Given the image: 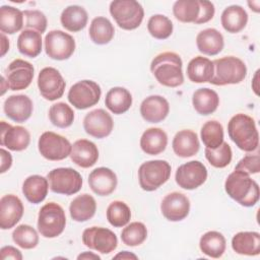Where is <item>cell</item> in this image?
I'll return each instance as SVG.
<instances>
[{
	"mask_svg": "<svg viewBox=\"0 0 260 260\" xmlns=\"http://www.w3.org/2000/svg\"><path fill=\"white\" fill-rule=\"evenodd\" d=\"M224 189L232 199L245 207L254 206L259 200L260 191L257 182L240 170H235L228 176Z\"/></svg>",
	"mask_w": 260,
	"mask_h": 260,
	"instance_id": "6da1fadb",
	"label": "cell"
},
{
	"mask_svg": "<svg viewBox=\"0 0 260 260\" xmlns=\"http://www.w3.org/2000/svg\"><path fill=\"white\" fill-rule=\"evenodd\" d=\"M182 59L174 52H164L153 58L150 71L161 85L177 87L184 82Z\"/></svg>",
	"mask_w": 260,
	"mask_h": 260,
	"instance_id": "7a4b0ae2",
	"label": "cell"
},
{
	"mask_svg": "<svg viewBox=\"0 0 260 260\" xmlns=\"http://www.w3.org/2000/svg\"><path fill=\"white\" fill-rule=\"evenodd\" d=\"M228 133L234 143L242 150L251 152L257 149L259 134L255 121L246 114H236L228 124Z\"/></svg>",
	"mask_w": 260,
	"mask_h": 260,
	"instance_id": "3957f363",
	"label": "cell"
},
{
	"mask_svg": "<svg viewBox=\"0 0 260 260\" xmlns=\"http://www.w3.org/2000/svg\"><path fill=\"white\" fill-rule=\"evenodd\" d=\"M213 63V75L210 83L214 85L237 84L243 81L247 75L245 63L234 56L215 59Z\"/></svg>",
	"mask_w": 260,
	"mask_h": 260,
	"instance_id": "277c9868",
	"label": "cell"
},
{
	"mask_svg": "<svg viewBox=\"0 0 260 260\" xmlns=\"http://www.w3.org/2000/svg\"><path fill=\"white\" fill-rule=\"evenodd\" d=\"M110 13L119 27L132 30L137 28L144 16L142 5L135 0H115L110 4Z\"/></svg>",
	"mask_w": 260,
	"mask_h": 260,
	"instance_id": "5b68a950",
	"label": "cell"
},
{
	"mask_svg": "<svg viewBox=\"0 0 260 260\" xmlns=\"http://www.w3.org/2000/svg\"><path fill=\"white\" fill-rule=\"evenodd\" d=\"M66 225L64 209L55 202L42 206L38 215V231L45 238H56L61 235Z\"/></svg>",
	"mask_w": 260,
	"mask_h": 260,
	"instance_id": "8992f818",
	"label": "cell"
},
{
	"mask_svg": "<svg viewBox=\"0 0 260 260\" xmlns=\"http://www.w3.org/2000/svg\"><path fill=\"white\" fill-rule=\"evenodd\" d=\"M171 176V166L162 159L148 160L138 169L139 185L144 191H154L165 184Z\"/></svg>",
	"mask_w": 260,
	"mask_h": 260,
	"instance_id": "52a82bcc",
	"label": "cell"
},
{
	"mask_svg": "<svg viewBox=\"0 0 260 260\" xmlns=\"http://www.w3.org/2000/svg\"><path fill=\"white\" fill-rule=\"evenodd\" d=\"M47 179L51 191L57 194L73 195L82 187L81 175L71 168H57L52 170Z\"/></svg>",
	"mask_w": 260,
	"mask_h": 260,
	"instance_id": "ba28073f",
	"label": "cell"
},
{
	"mask_svg": "<svg viewBox=\"0 0 260 260\" xmlns=\"http://www.w3.org/2000/svg\"><path fill=\"white\" fill-rule=\"evenodd\" d=\"M100 85L92 80H81L74 83L68 91L69 103L78 110H85L96 105L101 99Z\"/></svg>",
	"mask_w": 260,
	"mask_h": 260,
	"instance_id": "9c48e42d",
	"label": "cell"
},
{
	"mask_svg": "<svg viewBox=\"0 0 260 260\" xmlns=\"http://www.w3.org/2000/svg\"><path fill=\"white\" fill-rule=\"evenodd\" d=\"M40 153L49 160H62L70 155L72 145L64 136L52 131L44 132L38 142Z\"/></svg>",
	"mask_w": 260,
	"mask_h": 260,
	"instance_id": "30bf717a",
	"label": "cell"
},
{
	"mask_svg": "<svg viewBox=\"0 0 260 260\" xmlns=\"http://www.w3.org/2000/svg\"><path fill=\"white\" fill-rule=\"evenodd\" d=\"M45 51L51 59L66 60L75 51V41L72 36L63 30H51L45 37Z\"/></svg>",
	"mask_w": 260,
	"mask_h": 260,
	"instance_id": "8fae6325",
	"label": "cell"
},
{
	"mask_svg": "<svg viewBox=\"0 0 260 260\" xmlns=\"http://www.w3.org/2000/svg\"><path fill=\"white\" fill-rule=\"evenodd\" d=\"M83 244L102 254L113 252L118 246L117 236L111 230L102 226H91L82 233Z\"/></svg>",
	"mask_w": 260,
	"mask_h": 260,
	"instance_id": "7c38bea8",
	"label": "cell"
},
{
	"mask_svg": "<svg viewBox=\"0 0 260 260\" xmlns=\"http://www.w3.org/2000/svg\"><path fill=\"white\" fill-rule=\"evenodd\" d=\"M65 80L61 73L53 67L43 68L38 76V87L41 95L48 101L60 99L65 90Z\"/></svg>",
	"mask_w": 260,
	"mask_h": 260,
	"instance_id": "4fadbf2b",
	"label": "cell"
},
{
	"mask_svg": "<svg viewBox=\"0 0 260 260\" xmlns=\"http://www.w3.org/2000/svg\"><path fill=\"white\" fill-rule=\"evenodd\" d=\"M176 183L186 190L200 187L207 179V169L199 160H191L181 165L175 175Z\"/></svg>",
	"mask_w": 260,
	"mask_h": 260,
	"instance_id": "5bb4252c",
	"label": "cell"
},
{
	"mask_svg": "<svg viewBox=\"0 0 260 260\" xmlns=\"http://www.w3.org/2000/svg\"><path fill=\"white\" fill-rule=\"evenodd\" d=\"M34 72V66L29 62L16 59L7 66L4 77L11 90H21L31 83Z\"/></svg>",
	"mask_w": 260,
	"mask_h": 260,
	"instance_id": "9a60e30c",
	"label": "cell"
},
{
	"mask_svg": "<svg viewBox=\"0 0 260 260\" xmlns=\"http://www.w3.org/2000/svg\"><path fill=\"white\" fill-rule=\"evenodd\" d=\"M114 122L111 115L103 109H95L87 113L83 119V128L94 138H105L111 134Z\"/></svg>",
	"mask_w": 260,
	"mask_h": 260,
	"instance_id": "2e32d148",
	"label": "cell"
},
{
	"mask_svg": "<svg viewBox=\"0 0 260 260\" xmlns=\"http://www.w3.org/2000/svg\"><path fill=\"white\" fill-rule=\"evenodd\" d=\"M162 215L170 221H180L187 217L190 211V201L180 192H172L165 196L160 204Z\"/></svg>",
	"mask_w": 260,
	"mask_h": 260,
	"instance_id": "e0dca14e",
	"label": "cell"
},
{
	"mask_svg": "<svg viewBox=\"0 0 260 260\" xmlns=\"http://www.w3.org/2000/svg\"><path fill=\"white\" fill-rule=\"evenodd\" d=\"M30 142L29 132L22 126H11L5 121H1L0 144L13 151L25 149Z\"/></svg>",
	"mask_w": 260,
	"mask_h": 260,
	"instance_id": "ac0fdd59",
	"label": "cell"
},
{
	"mask_svg": "<svg viewBox=\"0 0 260 260\" xmlns=\"http://www.w3.org/2000/svg\"><path fill=\"white\" fill-rule=\"evenodd\" d=\"M23 204L21 200L13 195L7 194L0 199V228L9 230L13 228L23 215Z\"/></svg>",
	"mask_w": 260,
	"mask_h": 260,
	"instance_id": "d6986e66",
	"label": "cell"
},
{
	"mask_svg": "<svg viewBox=\"0 0 260 260\" xmlns=\"http://www.w3.org/2000/svg\"><path fill=\"white\" fill-rule=\"evenodd\" d=\"M3 109L9 119L17 123H23L31 116L32 102L25 94H13L5 100Z\"/></svg>",
	"mask_w": 260,
	"mask_h": 260,
	"instance_id": "ffe728a7",
	"label": "cell"
},
{
	"mask_svg": "<svg viewBox=\"0 0 260 260\" xmlns=\"http://www.w3.org/2000/svg\"><path fill=\"white\" fill-rule=\"evenodd\" d=\"M117 183L116 174L109 168H96L88 176L89 187L99 196H108L113 193Z\"/></svg>",
	"mask_w": 260,
	"mask_h": 260,
	"instance_id": "44dd1931",
	"label": "cell"
},
{
	"mask_svg": "<svg viewBox=\"0 0 260 260\" xmlns=\"http://www.w3.org/2000/svg\"><path fill=\"white\" fill-rule=\"evenodd\" d=\"M169 112V102L161 95H149L140 105V114L149 123L161 122L167 118Z\"/></svg>",
	"mask_w": 260,
	"mask_h": 260,
	"instance_id": "7402d4cb",
	"label": "cell"
},
{
	"mask_svg": "<svg viewBox=\"0 0 260 260\" xmlns=\"http://www.w3.org/2000/svg\"><path fill=\"white\" fill-rule=\"evenodd\" d=\"M70 158L78 167L84 169L90 168L99 159L98 147L93 142L87 139L76 140L72 145Z\"/></svg>",
	"mask_w": 260,
	"mask_h": 260,
	"instance_id": "603a6c76",
	"label": "cell"
},
{
	"mask_svg": "<svg viewBox=\"0 0 260 260\" xmlns=\"http://www.w3.org/2000/svg\"><path fill=\"white\" fill-rule=\"evenodd\" d=\"M174 152L180 157H190L195 155L200 147L196 132L190 129L179 131L172 142Z\"/></svg>",
	"mask_w": 260,
	"mask_h": 260,
	"instance_id": "cb8c5ba5",
	"label": "cell"
},
{
	"mask_svg": "<svg viewBox=\"0 0 260 260\" xmlns=\"http://www.w3.org/2000/svg\"><path fill=\"white\" fill-rule=\"evenodd\" d=\"M196 45L202 54L214 56L222 51L224 42L222 35L217 29L205 28L197 35Z\"/></svg>",
	"mask_w": 260,
	"mask_h": 260,
	"instance_id": "d4e9b609",
	"label": "cell"
},
{
	"mask_svg": "<svg viewBox=\"0 0 260 260\" xmlns=\"http://www.w3.org/2000/svg\"><path fill=\"white\" fill-rule=\"evenodd\" d=\"M167 145L168 135L160 128H148L141 135L140 147L146 154H159L166 149Z\"/></svg>",
	"mask_w": 260,
	"mask_h": 260,
	"instance_id": "484cf974",
	"label": "cell"
},
{
	"mask_svg": "<svg viewBox=\"0 0 260 260\" xmlns=\"http://www.w3.org/2000/svg\"><path fill=\"white\" fill-rule=\"evenodd\" d=\"M232 248L236 253L241 255H259L260 234L257 232H240L233 237Z\"/></svg>",
	"mask_w": 260,
	"mask_h": 260,
	"instance_id": "4316f807",
	"label": "cell"
},
{
	"mask_svg": "<svg viewBox=\"0 0 260 260\" xmlns=\"http://www.w3.org/2000/svg\"><path fill=\"white\" fill-rule=\"evenodd\" d=\"M96 210V202L89 194H81L75 197L69 206L70 216L73 220L83 222L90 219Z\"/></svg>",
	"mask_w": 260,
	"mask_h": 260,
	"instance_id": "83f0119b",
	"label": "cell"
},
{
	"mask_svg": "<svg viewBox=\"0 0 260 260\" xmlns=\"http://www.w3.org/2000/svg\"><path fill=\"white\" fill-rule=\"evenodd\" d=\"M222 27L231 34L240 32L248 22V14L240 5H231L226 7L220 16Z\"/></svg>",
	"mask_w": 260,
	"mask_h": 260,
	"instance_id": "f1b7e54d",
	"label": "cell"
},
{
	"mask_svg": "<svg viewBox=\"0 0 260 260\" xmlns=\"http://www.w3.org/2000/svg\"><path fill=\"white\" fill-rule=\"evenodd\" d=\"M48 179L43 176L31 175L24 180L22 184V193L30 203H41L48 194Z\"/></svg>",
	"mask_w": 260,
	"mask_h": 260,
	"instance_id": "f546056e",
	"label": "cell"
},
{
	"mask_svg": "<svg viewBox=\"0 0 260 260\" xmlns=\"http://www.w3.org/2000/svg\"><path fill=\"white\" fill-rule=\"evenodd\" d=\"M213 75V63L206 57L197 56L187 66V76L194 83L209 82Z\"/></svg>",
	"mask_w": 260,
	"mask_h": 260,
	"instance_id": "4dcf8cb0",
	"label": "cell"
},
{
	"mask_svg": "<svg viewBox=\"0 0 260 260\" xmlns=\"http://www.w3.org/2000/svg\"><path fill=\"white\" fill-rule=\"evenodd\" d=\"M88 15L86 10L78 5L66 7L60 16L62 26L72 32H77L86 26Z\"/></svg>",
	"mask_w": 260,
	"mask_h": 260,
	"instance_id": "1f68e13d",
	"label": "cell"
},
{
	"mask_svg": "<svg viewBox=\"0 0 260 260\" xmlns=\"http://www.w3.org/2000/svg\"><path fill=\"white\" fill-rule=\"evenodd\" d=\"M192 104L198 114L207 116L216 111L219 105V98L214 90L203 87L194 91Z\"/></svg>",
	"mask_w": 260,
	"mask_h": 260,
	"instance_id": "d6a6232c",
	"label": "cell"
},
{
	"mask_svg": "<svg viewBox=\"0 0 260 260\" xmlns=\"http://www.w3.org/2000/svg\"><path fill=\"white\" fill-rule=\"evenodd\" d=\"M105 105L112 113L120 115L130 109L132 95L130 91L124 87H113L106 94Z\"/></svg>",
	"mask_w": 260,
	"mask_h": 260,
	"instance_id": "836d02e7",
	"label": "cell"
},
{
	"mask_svg": "<svg viewBox=\"0 0 260 260\" xmlns=\"http://www.w3.org/2000/svg\"><path fill=\"white\" fill-rule=\"evenodd\" d=\"M23 12L13 6L3 5L0 8V30L13 35L23 26Z\"/></svg>",
	"mask_w": 260,
	"mask_h": 260,
	"instance_id": "e575fe53",
	"label": "cell"
},
{
	"mask_svg": "<svg viewBox=\"0 0 260 260\" xmlns=\"http://www.w3.org/2000/svg\"><path fill=\"white\" fill-rule=\"evenodd\" d=\"M225 239L222 234L215 231L205 233L199 241V247L203 254L211 258H219L225 251Z\"/></svg>",
	"mask_w": 260,
	"mask_h": 260,
	"instance_id": "d590c367",
	"label": "cell"
},
{
	"mask_svg": "<svg viewBox=\"0 0 260 260\" xmlns=\"http://www.w3.org/2000/svg\"><path fill=\"white\" fill-rule=\"evenodd\" d=\"M17 49L26 57H37L42 52V34L32 29H23L17 39Z\"/></svg>",
	"mask_w": 260,
	"mask_h": 260,
	"instance_id": "8d00e7d4",
	"label": "cell"
},
{
	"mask_svg": "<svg viewBox=\"0 0 260 260\" xmlns=\"http://www.w3.org/2000/svg\"><path fill=\"white\" fill-rule=\"evenodd\" d=\"M88 32L90 40L94 44L106 45L112 41L115 34V28L108 18L98 16L92 19Z\"/></svg>",
	"mask_w": 260,
	"mask_h": 260,
	"instance_id": "74e56055",
	"label": "cell"
},
{
	"mask_svg": "<svg viewBox=\"0 0 260 260\" xmlns=\"http://www.w3.org/2000/svg\"><path fill=\"white\" fill-rule=\"evenodd\" d=\"M173 13L181 22L195 23L200 14L199 0H178L174 3Z\"/></svg>",
	"mask_w": 260,
	"mask_h": 260,
	"instance_id": "f35d334b",
	"label": "cell"
},
{
	"mask_svg": "<svg viewBox=\"0 0 260 260\" xmlns=\"http://www.w3.org/2000/svg\"><path fill=\"white\" fill-rule=\"evenodd\" d=\"M200 135L203 144L207 148L215 149L223 142L222 125L215 120L207 121L203 124Z\"/></svg>",
	"mask_w": 260,
	"mask_h": 260,
	"instance_id": "ab89813d",
	"label": "cell"
},
{
	"mask_svg": "<svg viewBox=\"0 0 260 260\" xmlns=\"http://www.w3.org/2000/svg\"><path fill=\"white\" fill-rule=\"evenodd\" d=\"M131 218L129 206L123 201H113L107 208V219L111 225L122 228L126 225Z\"/></svg>",
	"mask_w": 260,
	"mask_h": 260,
	"instance_id": "60d3db41",
	"label": "cell"
},
{
	"mask_svg": "<svg viewBox=\"0 0 260 260\" xmlns=\"http://www.w3.org/2000/svg\"><path fill=\"white\" fill-rule=\"evenodd\" d=\"M49 118L51 123L59 128H67L74 121V112L65 103H57L51 106L49 110Z\"/></svg>",
	"mask_w": 260,
	"mask_h": 260,
	"instance_id": "b9f144b4",
	"label": "cell"
},
{
	"mask_svg": "<svg viewBox=\"0 0 260 260\" xmlns=\"http://www.w3.org/2000/svg\"><path fill=\"white\" fill-rule=\"evenodd\" d=\"M147 238V229L144 223L134 221L123 229L121 240L126 246L135 247L141 245Z\"/></svg>",
	"mask_w": 260,
	"mask_h": 260,
	"instance_id": "7bdbcfd3",
	"label": "cell"
},
{
	"mask_svg": "<svg viewBox=\"0 0 260 260\" xmlns=\"http://www.w3.org/2000/svg\"><path fill=\"white\" fill-rule=\"evenodd\" d=\"M12 240L22 249H34L39 244V235L32 226L23 223L15 228Z\"/></svg>",
	"mask_w": 260,
	"mask_h": 260,
	"instance_id": "ee69618b",
	"label": "cell"
},
{
	"mask_svg": "<svg viewBox=\"0 0 260 260\" xmlns=\"http://www.w3.org/2000/svg\"><path fill=\"white\" fill-rule=\"evenodd\" d=\"M147 29L154 39L165 40L173 32V22L165 15L155 14L148 19Z\"/></svg>",
	"mask_w": 260,
	"mask_h": 260,
	"instance_id": "f6af8a7d",
	"label": "cell"
},
{
	"mask_svg": "<svg viewBox=\"0 0 260 260\" xmlns=\"http://www.w3.org/2000/svg\"><path fill=\"white\" fill-rule=\"evenodd\" d=\"M205 157L209 164L217 169L225 168L232 160V148L226 142H222L217 148L210 149L205 147Z\"/></svg>",
	"mask_w": 260,
	"mask_h": 260,
	"instance_id": "bcb514c9",
	"label": "cell"
},
{
	"mask_svg": "<svg viewBox=\"0 0 260 260\" xmlns=\"http://www.w3.org/2000/svg\"><path fill=\"white\" fill-rule=\"evenodd\" d=\"M23 16L25 18V29H32L40 34L45 32L47 28V17L40 10H24Z\"/></svg>",
	"mask_w": 260,
	"mask_h": 260,
	"instance_id": "7dc6e473",
	"label": "cell"
},
{
	"mask_svg": "<svg viewBox=\"0 0 260 260\" xmlns=\"http://www.w3.org/2000/svg\"><path fill=\"white\" fill-rule=\"evenodd\" d=\"M235 170L243 171L249 175L258 174L260 172V157L259 154L245 155L235 167Z\"/></svg>",
	"mask_w": 260,
	"mask_h": 260,
	"instance_id": "c3c4849f",
	"label": "cell"
},
{
	"mask_svg": "<svg viewBox=\"0 0 260 260\" xmlns=\"http://www.w3.org/2000/svg\"><path fill=\"white\" fill-rule=\"evenodd\" d=\"M199 4H200V14L195 24L208 22L210 19H212L215 12L214 5L212 2L207 0H199Z\"/></svg>",
	"mask_w": 260,
	"mask_h": 260,
	"instance_id": "681fc988",
	"label": "cell"
},
{
	"mask_svg": "<svg viewBox=\"0 0 260 260\" xmlns=\"http://www.w3.org/2000/svg\"><path fill=\"white\" fill-rule=\"evenodd\" d=\"M0 258L2 260H5V259L21 260L22 254L18 249L12 246H5V247H2L0 250Z\"/></svg>",
	"mask_w": 260,
	"mask_h": 260,
	"instance_id": "f907efd6",
	"label": "cell"
},
{
	"mask_svg": "<svg viewBox=\"0 0 260 260\" xmlns=\"http://www.w3.org/2000/svg\"><path fill=\"white\" fill-rule=\"evenodd\" d=\"M0 153H1V169H0V173L3 174V173H5L6 171H8L10 169V167L12 165V156L4 148H1Z\"/></svg>",
	"mask_w": 260,
	"mask_h": 260,
	"instance_id": "816d5d0a",
	"label": "cell"
},
{
	"mask_svg": "<svg viewBox=\"0 0 260 260\" xmlns=\"http://www.w3.org/2000/svg\"><path fill=\"white\" fill-rule=\"evenodd\" d=\"M1 56L3 57L9 50V40L5 37L4 34H1Z\"/></svg>",
	"mask_w": 260,
	"mask_h": 260,
	"instance_id": "f5cc1de1",
	"label": "cell"
},
{
	"mask_svg": "<svg viewBox=\"0 0 260 260\" xmlns=\"http://www.w3.org/2000/svg\"><path fill=\"white\" fill-rule=\"evenodd\" d=\"M114 258L115 259H118V258H121V259H137V256L133 253L128 252V251H123V252H120L117 255H115Z\"/></svg>",
	"mask_w": 260,
	"mask_h": 260,
	"instance_id": "db71d44e",
	"label": "cell"
},
{
	"mask_svg": "<svg viewBox=\"0 0 260 260\" xmlns=\"http://www.w3.org/2000/svg\"><path fill=\"white\" fill-rule=\"evenodd\" d=\"M77 259H94V260H100L101 257L96 254H93L92 252H83L82 254H79L77 256Z\"/></svg>",
	"mask_w": 260,
	"mask_h": 260,
	"instance_id": "11a10c76",
	"label": "cell"
},
{
	"mask_svg": "<svg viewBox=\"0 0 260 260\" xmlns=\"http://www.w3.org/2000/svg\"><path fill=\"white\" fill-rule=\"evenodd\" d=\"M249 7L251 8V10H253L254 12H259V6H260V2L259 1H249L248 2Z\"/></svg>",
	"mask_w": 260,
	"mask_h": 260,
	"instance_id": "9f6ffc18",
	"label": "cell"
},
{
	"mask_svg": "<svg viewBox=\"0 0 260 260\" xmlns=\"http://www.w3.org/2000/svg\"><path fill=\"white\" fill-rule=\"evenodd\" d=\"M258 73H259V70H257V71H256L255 76H254V81H253V83H252L253 90L255 91V93H256V94H258V87L256 86V84H257V80H258Z\"/></svg>",
	"mask_w": 260,
	"mask_h": 260,
	"instance_id": "6f0895ef",
	"label": "cell"
}]
</instances>
